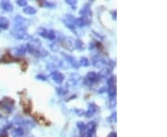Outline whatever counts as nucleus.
Returning a JSON list of instances; mask_svg holds the SVG:
<instances>
[{"label": "nucleus", "mask_w": 167, "mask_h": 137, "mask_svg": "<svg viewBox=\"0 0 167 137\" xmlns=\"http://www.w3.org/2000/svg\"><path fill=\"white\" fill-rule=\"evenodd\" d=\"M26 46H27L28 52H30L31 54H34L36 56L38 51L41 49V41L37 38L30 37V41Z\"/></svg>", "instance_id": "nucleus-1"}, {"label": "nucleus", "mask_w": 167, "mask_h": 137, "mask_svg": "<svg viewBox=\"0 0 167 137\" xmlns=\"http://www.w3.org/2000/svg\"><path fill=\"white\" fill-rule=\"evenodd\" d=\"M10 34L15 39H18V40L29 39L30 38V36H29V34H28L27 31L24 30V29H21V28L14 27L13 29L10 31Z\"/></svg>", "instance_id": "nucleus-2"}, {"label": "nucleus", "mask_w": 167, "mask_h": 137, "mask_svg": "<svg viewBox=\"0 0 167 137\" xmlns=\"http://www.w3.org/2000/svg\"><path fill=\"white\" fill-rule=\"evenodd\" d=\"M59 42L62 44V46L64 47L65 49L69 51H73L75 49L74 46V40L72 37H67V36H60L59 37Z\"/></svg>", "instance_id": "nucleus-3"}, {"label": "nucleus", "mask_w": 167, "mask_h": 137, "mask_svg": "<svg viewBox=\"0 0 167 137\" xmlns=\"http://www.w3.org/2000/svg\"><path fill=\"white\" fill-rule=\"evenodd\" d=\"M62 21L65 24V26L67 28H69L70 30H72L73 33L76 34V31H75V17L72 14H66L62 18Z\"/></svg>", "instance_id": "nucleus-4"}, {"label": "nucleus", "mask_w": 167, "mask_h": 137, "mask_svg": "<svg viewBox=\"0 0 167 137\" xmlns=\"http://www.w3.org/2000/svg\"><path fill=\"white\" fill-rule=\"evenodd\" d=\"M99 80V73H97V72H94V71H90V72H88L87 75L85 76V78L83 80V83L87 86H90L93 83H97Z\"/></svg>", "instance_id": "nucleus-5"}, {"label": "nucleus", "mask_w": 167, "mask_h": 137, "mask_svg": "<svg viewBox=\"0 0 167 137\" xmlns=\"http://www.w3.org/2000/svg\"><path fill=\"white\" fill-rule=\"evenodd\" d=\"M14 25L17 28H21V29L27 30V28L30 25V21L27 19L22 17V16L17 15L14 18Z\"/></svg>", "instance_id": "nucleus-6"}, {"label": "nucleus", "mask_w": 167, "mask_h": 137, "mask_svg": "<svg viewBox=\"0 0 167 137\" xmlns=\"http://www.w3.org/2000/svg\"><path fill=\"white\" fill-rule=\"evenodd\" d=\"M62 56L65 58V60H67V62H69V64L74 68H79L80 67V64H79V61L77 60L74 57H72V56L69 55L67 53H64V52H62Z\"/></svg>", "instance_id": "nucleus-7"}, {"label": "nucleus", "mask_w": 167, "mask_h": 137, "mask_svg": "<svg viewBox=\"0 0 167 137\" xmlns=\"http://www.w3.org/2000/svg\"><path fill=\"white\" fill-rule=\"evenodd\" d=\"M83 82V78L81 77L79 74H75V73H72L71 75L70 79L68 80V85L69 86H72V87H75V86H78L81 84V83Z\"/></svg>", "instance_id": "nucleus-8"}, {"label": "nucleus", "mask_w": 167, "mask_h": 137, "mask_svg": "<svg viewBox=\"0 0 167 137\" xmlns=\"http://www.w3.org/2000/svg\"><path fill=\"white\" fill-rule=\"evenodd\" d=\"M28 52L27 50V46L26 45H21L18 47H14L11 49V54L14 56H23Z\"/></svg>", "instance_id": "nucleus-9"}, {"label": "nucleus", "mask_w": 167, "mask_h": 137, "mask_svg": "<svg viewBox=\"0 0 167 137\" xmlns=\"http://www.w3.org/2000/svg\"><path fill=\"white\" fill-rule=\"evenodd\" d=\"M50 76H51L52 80L54 81L56 83H58V84H62L63 83V81H64V75L62 73V72H59L58 71H52Z\"/></svg>", "instance_id": "nucleus-10"}, {"label": "nucleus", "mask_w": 167, "mask_h": 137, "mask_svg": "<svg viewBox=\"0 0 167 137\" xmlns=\"http://www.w3.org/2000/svg\"><path fill=\"white\" fill-rule=\"evenodd\" d=\"M97 109H99V107H97V106L95 103L89 104L88 109L87 111H85V117H87V118H91V117H93V116L96 114V112L97 111Z\"/></svg>", "instance_id": "nucleus-11"}, {"label": "nucleus", "mask_w": 167, "mask_h": 137, "mask_svg": "<svg viewBox=\"0 0 167 137\" xmlns=\"http://www.w3.org/2000/svg\"><path fill=\"white\" fill-rule=\"evenodd\" d=\"M92 63L96 68H101L106 65V60L105 58L99 57V56H95L92 59Z\"/></svg>", "instance_id": "nucleus-12"}, {"label": "nucleus", "mask_w": 167, "mask_h": 137, "mask_svg": "<svg viewBox=\"0 0 167 137\" xmlns=\"http://www.w3.org/2000/svg\"><path fill=\"white\" fill-rule=\"evenodd\" d=\"M0 7H1V9L3 10L7 11V12H11L13 10V6H12V4L9 1H7V0H3V1L0 2Z\"/></svg>", "instance_id": "nucleus-13"}, {"label": "nucleus", "mask_w": 167, "mask_h": 137, "mask_svg": "<svg viewBox=\"0 0 167 137\" xmlns=\"http://www.w3.org/2000/svg\"><path fill=\"white\" fill-rule=\"evenodd\" d=\"M112 71V68L110 67V66H105L103 67L102 68H101V71H99V76L101 78H104V77H107V76L111 75Z\"/></svg>", "instance_id": "nucleus-14"}, {"label": "nucleus", "mask_w": 167, "mask_h": 137, "mask_svg": "<svg viewBox=\"0 0 167 137\" xmlns=\"http://www.w3.org/2000/svg\"><path fill=\"white\" fill-rule=\"evenodd\" d=\"M96 129H97V124L94 122H88L87 125H85V131H87L88 134H94L95 131H96Z\"/></svg>", "instance_id": "nucleus-15"}, {"label": "nucleus", "mask_w": 167, "mask_h": 137, "mask_svg": "<svg viewBox=\"0 0 167 137\" xmlns=\"http://www.w3.org/2000/svg\"><path fill=\"white\" fill-rule=\"evenodd\" d=\"M90 22L87 21V19L80 17V18H75V21H74V24H75V27H84L85 25H87Z\"/></svg>", "instance_id": "nucleus-16"}, {"label": "nucleus", "mask_w": 167, "mask_h": 137, "mask_svg": "<svg viewBox=\"0 0 167 137\" xmlns=\"http://www.w3.org/2000/svg\"><path fill=\"white\" fill-rule=\"evenodd\" d=\"M9 26V19L4 17H0V29L5 30V29H7Z\"/></svg>", "instance_id": "nucleus-17"}, {"label": "nucleus", "mask_w": 167, "mask_h": 137, "mask_svg": "<svg viewBox=\"0 0 167 137\" xmlns=\"http://www.w3.org/2000/svg\"><path fill=\"white\" fill-rule=\"evenodd\" d=\"M22 11L25 14H27V15H34L36 12H37V10H36L35 7H31V6H26L25 7H23Z\"/></svg>", "instance_id": "nucleus-18"}, {"label": "nucleus", "mask_w": 167, "mask_h": 137, "mask_svg": "<svg viewBox=\"0 0 167 137\" xmlns=\"http://www.w3.org/2000/svg\"><path fill=\"white\" fill-rule=\"evenodd\" d=\"M11 134L13 137H22L23 135V130L21 127H18V128H15L13 131H12Z\"/></svg>", "instance_id": "nucleus-19"}, {"label": "nucleus", "mask_w": 167, "mask_h": 137, "mask_svg": "<svg viewBox=\"0 0 167 137\" xmlns=\"http://www.w3.org/2000/svg\"><path fill=\"white\" fill-rule=\"evenodd\" d=\"M107 91H108V94L110 95V97H111V99L114 98L116 96V85H112L111 87H108Z\"/></svg>", "instance_id": "nucleus-20"}, {"label": "nucleus", "mask_w": 167, "mask_h": 137, "mask_svg": "<svg viewBox=\"0 0 167 137\" xmlns=\"http://www.w3.org/2000/svg\"><path fill=\"white\" fill-rule=\"evenodd\" d=\"M74 46H75V48H77V49H79V50L85 49V44L83 41H81L80 39L74 40Z\"/></svg>", "instance_id": "nucleus-21"}, {"label": "nucleus", "mask_w": 167, "mask_h": 137, "mask_svg": "<svg viewBox=\"0 0 167 137\" xmlns=\"http://www.w3.org/2000/svg\"><path fill=\"white\" fill-rule=\"evenodd\" d=\"M38 34L40 36H42V37L44 38H47V33H48V30L47 29V28H44V27H40L38 28Z\"/></svg>", "instance_id": "nucleus-22"}, {"label": "nucleus", "mask_w": 167, "mask_h": 137, "mask_svg": "<svg viewBox=\"0 0 167 137\" xmlns=\"http://www.w3.org/2000/svg\"><path fill=\"white\" fill-rule=\"evenodd\" d=\"M79 64L80 66H84V67H87L89 66V64H90V61L88 60V58H85V57H82L79 60Z\"/></svg>", "instance_id": "nucleus-23"}, {"label": "nucleus", "mask_w": 167, "mask_h": 137, "mask_svg": "<svg viewBox=\"0 0 167 137\" xmlns=\"http://www.w3.org/2000/svg\"><path fill=\"white\" fill-rule=\"evenodd\" d=\"M47 39L49 40H55L57 38V34L54 30H48V33H47Z\"/></svg>", "instance_id": "nucleus-24"}, {"label": "nucleus", "mask_w": 167, "mask_h": 137, "mask_svg": "<svg viewBox=\"0 0 167 137\" xmlns=\"http://www.w3.org/2000/svg\"><path fill=\"white\" fill-rule=\"evenodd\" d=\"M56 91H57V93H58L59 95H64L68 93L67 88H65V87H58L56 89Z\"/></svg>", "instance_id": "nucleus-25"}, {"label": "nucleus", "mask_w": 167, "mask_h": 137, "mask_svg": "<svg viewBox=\"0 0 167 137\" xmlns=\"http://www.w3.org/2000/svg\"><path fill=\"white\" fill-rule=\"evenodd\" d=\"M65 2H66V4H68V5H70L72 7V9H75V7L77 5L76 0H66Z\"/></svg>", "instance_id": "nucleus-26"}, {"label": "nucleus", "mask_w": 167, "mask_h": 137, "mask_svg": "<svg viewBox=\"0 0 167 137\" xmlns=\"http://www.w3.org/2000/svg\"><path fill=\"white\" fill-rule=\"evenodd\" d=\"M76 126H77V128H78V130H79L80 132H83V131L85 130V124L84 122H77Z\"/></svg>", "instance_id": "nucleus-27"}, {"label": "nucleus", "mask_w": 167, "mask_h": 137, "mask_svg": "<svg viewBox=\"0 0 167 137\" xmlns=\"http://www.w3.org/2000/svg\"><path fill=\"white\" fill-rule=\"evenodd\" d=\"M114 82H115V78L114 77H111V78H110L107 81V85H108V87H111L112 85H115Z\"/></svg>", "instance_id": "nucleus-28"}, {"label": "nucleus", "mask_w": 167, "mask_h": 137, "mask_svg": "<svg viewBox=\"0 0 167 137\" xmlns=\"http://www.w3.org/2000/svg\"><path fill=\"white\" fill-rule=\"evenodd\" d=\"M17 5L20 6V7H25L27 6V1H25V0H17Z\"/></svg>", "instance_id": "nucleus-29"}, {"label": "nucleus", "mask_w": 167, "mask_h": 137, "mask_svg": "<svg viewBox=\"0 0 167 137\" xmlns=\"http://www.w3.org/2000/svg\"><path fill=\"white\" fill-rule=\"evenodd\" d=\"M109 120H110V122H116V112L115 111L111 115V117L109 118Z\"/></svg>", "instance_id": "nucleus-30"}, {"label": "nucleus", "mask_w": 167, "mask_h": 137, "mask_svg": "<svg viewBox=\"0 0 167 137\" xmlns=\"http://www.w3.org/2000/svg\"><path fill=\"white\" fill-rule=\"evenodd\" d=\"M43 4L47 7H55V3H50L48 1H43Z\"/></svg>", "instance_id": "nucleus-31"}, {"label": "nucleus", "mask_w": 167, "mask_h": 137, "mask_svg": "<svg viewBox=\"0 0 167 137\" xmlns=\"http://www.w3.org/2000/svg\"><path fill=\"white\" fill-rule=\"evenodd\" d=\"M35 79L41 80V81H47V76H45L43 74H37L35 76Z\"/></svg>", "instance_id": "nucleus-32"}, {"label": "nucleus", "mask_w": 167, "mask_h": 137, "mask_svg": "<svg viewBox=\"0 0 167 137\" xmlns=\"http://www.w3.org/2000/svg\"><path fill=\"white\" fill-rule=\"evenodd\" d=\"M75 113L78 115V116H83V115H85V111L83 109H78V108H76V109H75Z\"/></svg>", "instance_id": "nucleus-33"}, {"label": "nucleus", "mask_w": 167, "mask_h": 137, "mask_svg": "<svg viewBox=\"0 0 167 137\" xmlns=\"http://www.w3.org/2000/svg\"><path fill=\"white\" fill-rule=\"evenodd\" d=\"M93 34H96V35L97 36V37H100V39H101V40H103V39H104V36H103V35H100L99 34H97L95 31H93Z\"/></svg>", "instance_id": "nucleus-34"}, {"label": "nucleus", "mask_w": 167, "mask_h": 137, "mask_svg": "<svg viewBox=\"0 0 167 137\" xmlns=\"http://www.w3.org/2000/svg\"><path fill=\"white\" fill-rule=\"evenodd\" d=\"M106 90H107V88H106V87H102V88H100V89L99 90V94H102V93L106 92Z\"/></svg>", "instance_id": "nucleus-35"}, {"label": "nucleus", "mask_w": 167, "mask_h": 137, "mask_svg": "<svg viewBox=\"0 0 167 137\" xmlns=\"http://www.w3.org/2000/svg\"><path fill=\"white\" fill-rule=\"evenodd\" d=\"M108 137H117V135H116V132H111L109 135H108Z\"/></svg>", "instance_id": "nucleus-36"}, {"label": "nucleus", "mask_w": 167, "mask_h": 137, "mask_svg": "<svg viewBox=\"0 0 167 137\" xmlns=\"http://www.w3.org/2000/svg\"><path fill=\"white\" fill-rule=\"evenodd\" d=\"M95 48V45L93 43H90L89 44V49H94Z\"/></svg>", "instance_id": "nucleus-37"}, {"label": "nucleus", "mask_w": 167, "mask_h": 137, "mask_svg": "<svg viewBox=\"0 0 167 137\" xmlns=\"http://www.w3.org/2000/svg\"><path fill=\"white\" fill-rule=\"evenodd\" d=\"M116 10H113L112 11V18H113V19H116Z\"/></svg>", "instance_id": "nucleus-38"}, {"label": "nucleus", "mask_w": 167, "mask_h": 137, "mask_svg": "<svg viewBox=\"0 0 167 137\" xmlns=\"http://www.w3.org/2000/svg\"><path fill=\"white\" fill-rule=\"evenodd\" d=\"M97 46V48H99H99H102V47H103L102 45H101L100 43H97V46Z\"/></svg>", "instance_id": "nucleus-39"}, {"label": "nucleus", "mask_w": 167, "mask_h": 137, "mask_svg": "<svg viewBox=\"0 0 167 137\" xmlns=\"http://www.w3.org/2000/svg\"><path fill=\"white\" fill-rule=\"evenodd\" d=\"M0 32H1V29H0Z\"/></svg>", "instance_id": "nucleus-40"}]
</instances>
